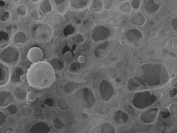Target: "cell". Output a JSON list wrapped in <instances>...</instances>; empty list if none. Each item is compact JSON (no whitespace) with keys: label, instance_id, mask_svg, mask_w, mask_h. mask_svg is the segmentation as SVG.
<instances>
[{"label":"cell","instance_id":"obj_1","mask_svg":"<svg viewBox=\"0 0 177 133\" xmlns=\"http://www.w3.org/2000/svg\"><path fill=\"white\" fill-rule=\"evenodd\" d=\"M27 78L31 86L44 88L51 86L55 80V75L51 65L47 62H40L31 65Z\"/></svg>","mask_w":177,"mask_h":133},{"label":"cell","instance_id":"obj_2","mask_svg":"<svg viewBox=\"0 0 177 133\" xmlns=\"http://www.w3.org/2000/svg\"><path fill=\"white\" fill-rule=\"evenodd\" d=\"M153 68V67H152ZM151 70L146 69L144 70V77L145 83L148 86H153L155 85H162L165 84L168 81V75L166 71H163L162 69Z\"/></svg>","mask_w":177,"mask_h":133},{"label":"cell","instance_id":"obj_3","mask_svg":"<svg viewBox=\"0 0 177 133\" xmlns=\"http://www.w3.org/2000/svg\"><path fill=\"white\" fill-rule=\"evenodd\" d=\"M157 99L156 96L149 91L140 92L134 95L132 103L136 108L142 109L152 105Z\"/></svg>","mask_w":177,"mask_h":133},{"label":"cell","instance_id":"obj_4","mask_svg":"<svg viewBox=\"0 0 177 133\" xmlns=\"http://www.w3.org/2000/svg\"><path fill=\"white\" fill-rule=\"evenodd\" d=\"M31 36L34 40L40 42H45L51 38L53 31L49 25L44 24H36L33 25L31 30Z\"/></svg>","mask_w":177,"mask_h":133},{"label":"cell","instance_id":"obj_5","mask_svg":"<svg viewBox=\"0 0 177 133\" xmlns=\"http://www.w3.org/2000/svg\"><path fill=\"white\" fill-rule=\"evenodd\" d=\"M19 57L18 51L12 47L6 48L1 52L0 58L2 61L5 62L12 64L16 62Z\"/></svg>","mask_w":177,"mask_h":133},{"label":"cell","instance_id":"obj_6","mask_svg":"<svg viewBox=\"0 0 177 133\" xmlns=\"http://www.w3.org/2000/svg\"><path fill=\"white\" fill-rule=\"evenodd\" d=\"M100 93L101 99L104 101H108L111 99L114 93V90L111 84L103 81L100 84Z\"/></svg>","mask_w":177,"mask_h":133},{"label":"cell","instance_id":"obj_7","mask_svg":"<svg viewBox=\"0 0 177 133\" xmlns=\"http://www.w3.org/2000/svg\"><path fill=\"white\" fill-rule=\"evenodd\" d=\"M159 109L154 108L148 110L141 116V120L145 123L151 124L155 121Z\"/></svg>","mask_w":177,"mask_h":133},{"label":"cell","instance_id":"obj_8","mask_svg":"<svg viewBox=\"0 0 177 133\" xmlns=\"http://www.w3.org/2000/svg\"><path fill=\"white\" fill-rule=\"evenodd\" d=\"M43 57L42 50L37 47H34L31 49L28 53V59L31 62L34 63L40 62Z\"/></svg>","mask_w":177,"mask_h":133},{"label":"cell","instance_id":"obj_9","mask_svg":"<svg viewBox=\"0 0 177 133\" xmlns=\"http://www.w3.org/2000/svg\"><path fill=\"white\" fill-rule=\"evenodd\" d=\"M108 35V30L105 27H98L93 30L92 33V38L95 41L103 40Z\"/></svg>","mask_w":177,"mask_h":133},{"label":"cell","instance_id":"obj_10","mask_svg":"<svg viewBox=\"0 0 177 133\" xmlns=\"http://www.w3.org/2000/svg\"><path fill=\"white\" fill-rule=\"evenodd\" d=\"M9 78V71L7 66L0 62V87L7 84Z\"/></svg>","mask_w":177,"mask_h":133},{"label":"cell","instance_id":"obj_11","mask_svg":"<svg viewBox=\"0 0 177 133\" xmlns=\"http://www.w3.org/2000/svg\"><path fill=\"white\" fill-rule=\"evenodd\" d=\"M13 101L12 95L8 91H0V106L4 107L10 105Z\"/></svg>","mask_w":177,"mask_h":133},{"label":"cell","instance_id":"obj_12","mask_svg":"<svg viewBox=\"0 0 177 133\" xmlns=\"http://www.w3.org/2000/svg\"><path fill=\"white\" fill-rule=\"evenodd\" d=\"M50 129L49 126L43 122H38L31 127L30 133H49Z\"/></svg>","mask_w":177,"mask_h":133},{"label":"cell","instance_id":"obj_13","mask_svg":"<svg viewBox=\"0 0 177 133\" xmlns=\"http://www.w3.org/2000/svg\"><path fill=\"white\" fill-rule=\"evenodd\" d=\"M128 116L124 111H117L114 116V119L115 122L119 125H123L128 121Z\"/></svg>","mask_w":177,"mask_h":133},{"label":"cell","instance_id":"obj_14","mask_svg":"<svg viewBox=\"0 0 177 133\" xmlns=\"http://www.w3.org/2000/svg\"><path fill=\"white\" fill-rule=\"evenodd\" d=\"M9 42L8 34L4 31L0 32V49L7 46Z\"/></svg>","mask_w":177,"mask_h":133},{"label":"cell","instance_id":"obj_15","mask_svg":"<svg viewBox=\"0 0 177 133\" xmlns=\"http://www.w3.org/2000/svg\"><path fill=\"white\" fill-rule=\"evenodd\" d=\"M23 71L22 69L19 67L15 68L14 70L12 75V80L14 82L20 81L21 80V77L23 75Z\"/></svg>","mask_w":177,"mask_h":133},{"label":"cell","instance_id":"obj_16","mask_svg":"<svg viewBox=\"0 0 177 133\" xmlns=\"http://www.w3.org/2000/svg\"><path fill=\"white\" fill-rule=\"evenodd\" d=\"M101 132L102 133H115V129L111 123H106L101 127Z\"/></svg>","mask_w":177,"mask_h":133},{"label":"cell","instance_id":"obj_17","mask_svg":"<svg viewBox=\"0 0 177 133\" xmlns=\"http://www.w3.org/2000/svg\"><path fill=\"white\" fill-rule=\"evenodd\" d=\"M88 1L78 0V1H71L70 5L73 7L77 9L84 8L87 4Z\"/></svg>","mask_w":177,"mask_h":133},{"label":"cell","instance_id":"obj_18","mask_svg":"<svg viewBox=\"0 0 177 133\" xmlns=\"http://www.w3.org/2000/svg\"><path fill=\"white\" fill-rule=\"evenodd\" d=\"M26 41V36L24 33L22 32H19L16 34L14 42L15 44L19 43L24 44Z\"/></svg>","mask_w":177,"mask_h":133},{"label":"cell","instance_id":"obj_19","mask_svg":"<svg viewBox=\"0 0 177 133\" xmlns=\"http://www.w3.org/2000/svg\"><path fill=\"white\" fill-rule=\"evenodd\" d=\"M40 8L41 10L44 14H46L51 11L52 6L51 4L49 1H43L40 5Z\"/></svg>","mask_w":177,"mask_h":133},{"label":"cell","instance_id":"obj_20","mask_svg":"<svg viewBox=\"0 0 177 133\" xmlns=\"http://www.w3.org/2000/svg\"><path fill=\"white\" fill-rule=\"evenodd\" d=\"M141 86V85L137 80H131L128 83V87L131 91H134L137 90Z\"/></svg>","mask_w":177,"mask_h":133},{"label":"cell","instance_id":"obj_21","mask_svg":"<svg viewBox=\"0 0 177 133\" xmlns=\"http://www.w3.org/2000/svg\"><path fill=\"white\" fill-rule=\"evenodd\" d=\"M15 95L19 99L23 100L26 96V92L23 88L17 87L15 89Z\"/></svg>","mask_w":177,"mask_h":133},{"label":"cell","instance_id":"obj_22","mask_svg":"<svg viewBox=\"0 0 177 133\" xmlns=\"http://www.w3.org/2000/svg\"><path fill=\"white\" fill-rule=\"evenodd\" d=\"M102 3L99 1H93L91 5V10L94 12H98L102 8Z\"/></svg>","mask_w":177,"mask_h":133},{"label":"cell","instance_id":"obj_23","mask_svg":"<svg viewBox=\"0 0 177 133\" xmlns=\"http://www.w3.org/2000/svg\"><path fill=\"white\" fill-rule=\"evenodd\" d=\"M31 17L35 21H41L43 19V15L38 11H35L31 14Z\"/></svg>","mask_w":177,"mask_h":133},{"label":"cell","instance_id":"obj_24","mask_svg":"<svg viewBox=\"0 0 177 133\" xmlns=\"http://www.w3.org/2000/svg\"><path fill=\"white\" fill-rule=\"evenodd\" d=\"M75 30V28L72 25H68L65 27L64 31V36L66 37L69 35L72 34L74 32Z\"/></svg>","mask_w":177,"mask_h":133},{"label":"cell","instance_id":"obj_25","mask_svg":"<svg viewBox=\"0 0 177 133\" xmlns=\"http://www.w3.org/2000/svg\"><path fill=\"white\" fill-rule=\"evenodd\" d=\"M80 66L81 65L79 62H75L74 63L70 66V71L73 72H77L79 70Z\"/></svg>","mask_w":177,"mask_h":133},{"label":"cell","instance_id":"obj_26","mask_svg":"<svg viewBox=\"0 0 177 133\" xmlns=\"http://www.w3.org/2000/svg\"><path fill=\"white\" fill-rule=\"evenodd\" d=\"M6 110L10 115H14L17 112V108L16 106L12 104V105H9Z\"/></svg>","mask_w":177,"mask_h":133},{"label":"cell","instance_id":"obj_27","mask_svg":"<svg viewBox=\"0 0 177 133\" xmlns=\"http://www.w3.org/2000/svg\"><path fill=\"white\" fill-rule=\"evenodd\" d=\"M9 16V12L6 11H2L0 12V20L5 22L7 20Z\"/></svg>","mask_w":177,"mask_h":133},{"label":"cell","instance_id":"obj_28","mask_svg":"<svg viewBox=\"0 0 177 133\" xmlns=\"http://www.w3.org/2000/svg\"><path fill=\"white\" fill-rule=\"evenodd\" d=\"M17 12L21 15L24 16L26 14V8L24 6L21 5L17 8Z\"/></svg>","mask_w":177,"mask_h":133},{"label":"cell","instance_id":"obj_29","mask_svg":"<svg viewBox=\"0 0 177 133\" xmlns=\"http://www.w3.org/2000/svg\"><path fill=\"white\" fill-rule=\"evenodd\" d=\"M73 40L75 43L80 44L83 42V37L81 34H78L73 38Z\"/></svg>","mask_w":177,"mask_h":133},{"label":"cell","instance_id":"obj_30","mask_svg":"<svg viewBox=\"0 0 177 133\" xmlns=\"http://www.w3.org/2000/svg\"><path fill=\"white\" fill-rule=\"evenodd\" d=\"M161 114L162 115V118L163 119L168 118L170 116L169 110L167 108L164 109L161 112Z\"/></svg>","mask_w":177,"mask_h":133},{"label":"cell","instance_id":"obj_31","mask_svg":"<svg viewBox=\"0 0 177 133\" xmlns=\"http://www.w3.org/2000/svg\"><path fill=\"white\" fill-rule=\"evenodd\" d=\"M36 99L35 95L33 91H30L27 95V99L29 101H33Z\"/></svg>","mask_w":177,"mask_h":133},{"label":"cell","instance_id":"obj_32","mask_svg":"<svg viewBox=\"0 0 177 133\" xmlns=\"http://www.w3.org/2000/svg\"><path fill=\"white\" fill-rule=\"evenodd\" d=\"M54 18L55 20L58 23H62L64 19L63 16L59 14H56L55 15Z\"/></svg>","mask_w":177,"mask_h":133},{"label":"cell","instance_id":"obj_33","mask_svg":"<svg viewBox=\"0 0 177 133\" xmlns=\"http://www.w3.org/2000/svg\"><path fill=\"white\" fill-rule=\"evenodd\" d=\"M6 119V116L3 112L0 111V125L4 124Z\"/></svg>","mask_w":177,"mask_h":133},{"label":"cell","instance_id":"obj_34","mask_svg":"<svg viewBox=\"0 0 177 133\" xmlns=\"http://www.w3.org/2000/svg\"><path fill=\"white\" fill-rule=\"evenodd\" d=\"M177 94V88H173L170 92V95L172 97H174Z\"/></svg>","mask_w":177,"mask_h":133},{"label":"cell","instance_id":"obj_35","mask_svg":"<svg viewBox=\"0 0 177 133\" xmlns=\"http://www.w3.org/2000/svg\"><path fill=\"white\" fill-rule=\"evenodd\" d=\"M65 8L62 7L61 8H59L58 12H59L60 13L63 14L65 13Z\"/></svg>","mask_w":177,"mask_h":133},{"label":"cell","instance_id":"obj_36","mask_svg":"<svg viewBox=\"0 0 177 133\" xmlns=\"http://www.w3.org/2000/svg\"><path fill=\"white\" fill-rule=\"evenodd\" d=\"M79 62H83L84 61V58L83 56H80L78 58Z\"/></svg>","mask_w":177,"mask_h":133},{"label":"cell","instance_id":"obj_37","mask_svg":"<svg viewBox=\"0 0 177 133\" xmlns=\"http://www.w3.org/2000/svg\"><path fill=\"white\" fill-rule=\"evenodd\" d=\"M64 2V1H59H59H55V4L57 5H59L61 4V3H62L63 2Z\"/></svg>","mask_w":177,"mask_h":133},{"label":"cell","instance_id":"obj_38","mask_svg":"<svg viewBox=\"0 0 177 133\" xmlns=\"http://www.w3.org/2000/svg\"><path fill=\"white\" fill-rule=\"evenodd\" d=\"M119 133H130V132L127 131H122Z\"/></svg>","mask_w":177,"mask_h":133},{"label":"cell","instance_id":"obj_39","mask_svg":"<svg viewBox=\"0 0 177 133\" xmlns=\"http://www.w3.org/2000/svg\"><path fill=\"white\" fill-rule=\"evenodd\" d=\"M40 1H31V2H35V3H36V2H40Z\"/></svg>","mask_w":177,"mask_h":133}]
</instances>
